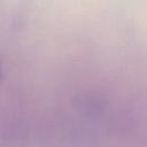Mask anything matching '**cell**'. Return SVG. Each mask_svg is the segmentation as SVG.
Segmentation results:
<instances>
[{
    "instance_id": "obj_1",
    "label": "cell",
    "mask_w": 147,
    "mask_h": 147,
    "mask_svg": "<svg viewBox=\"0 0 147 147\" xmlns=\"http://www.w3.org/2000/svg\"><path fill=\"white\" fill-rule=\"evenodd\" d=\"M0 77H1V62H0Z\"/></svg>"
}]
</instances>
